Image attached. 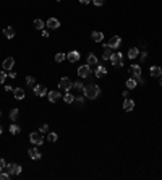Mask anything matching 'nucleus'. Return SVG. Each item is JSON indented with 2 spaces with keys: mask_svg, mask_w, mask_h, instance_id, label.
I'll return each mask as SVG.
<instances>
[{
  "mask_svg": "<svg viewBox=\"0 0 162 180\" xmlns=\"http://www.w3.org/2000/svg\"><path fill=\"white\" fill-rule=\"evenodd\" d=\"M13 94H15V99H25V89L23 88H16V89H13Z\"/></svg>",
  "mask_w": 162,
  "mask_h": 180,
  "instance_id": "obj_19",
  "label": "nucleus"
},
{
  "mask_svg": "<svg viewBox=\"0 0 162 180\" xmlns=\"http://www.w3.org/2000/svg\"><path fill=\"white\" fill-rule=\"evenodd\" d=\"M10 131H11V135H18V133H20V131H21V128H20V127H18V125H11V127H10Z\"/></svg>",
  "mask_w": 162,
  "mask_h": 180,
  "instance_id": "obj_30",
  "label": "nucleus"
},
{
  "mask_svg": "<svg viewBox=\"0 0 162 180\" xmlns=\"http://www.w3.org/2000/svg\"><path fill=\"white\" fill-rule=\"evenodd\" d=\"M138 55H139V49H138V47H133V49H130V50H128V57H130L131 60H133V59H136Z\"/></svg>",
  "mask_w": 162,
  "mask_h": 180,
  "instance_id": "obj_21",
  "label": "nucleus"
},
{
  "mask_svg": "<svg viewBox=\"0 0 162 180\" xmlns=\"http://www.w3.org/2000/svg\"><path fill=\"white\" fill-rule=\"evenodd\" d=\"M67 59H68V62H78L80 60V52L78 50H71V52L67 54Z\"/></svg>",
  "mask_w": 162,
  "mask_h": 180,
  "instance_id": "obj_13",
  "label": "nucleus"
},
{
  "mask_svg": "<svg viewBox=\"0 0 162 180\" xmlns=\"http://www.w3.org/2000/svg\"><path fill=\"white\" fill-rule=\"evenodd\" d=\"M42 36H44V37H49V32H47V31H44V29H42Z\"/></svg>",
  "mask_w": 162,
  "mask_h": 180,
  "instance_id": "obj_43",
  "label": "nucleus"
},
{
  "mask_svg": "<svg viewBox=\"0 0 162 180\" xmlns=\"http://www.w3.org/2000/svg\"><path fill=\"white\" fill-rule=\"evenodd\" d=\"M133 109H135V101H133V99L125 97V102H123V110H127V112H131Z\"/></svg>",
  "mask_w": 162,
  "mask_h": 180,
  "instance_id": "obj_11",
  "label": "nucleus"
},
{
  "mask_svg": "<svg viewBox=\"0 0 162 180\" xmlns=\"http://www.w3.org/2000/svg\"><path fill=\"white\" fill-rule=\"evenodd\" d=\"M0 135H2V127H0Z\"/></svg>",
  "mask_w": 162,
  "mask_h": 180,
  "instance_id": "obj_45",
  "label": "nucleus"
},
{
  "mask_svg": "<svg viewBox=\"0 0 162 180\" xmlns=\"http://www.w3.org/2000/svg\"><path fill=\"white\" fill-rule=\"evenodd\" d=\"M131 75H133V78H139L141 76V67L139 65H131Z\"/></svg>",
  "mask_w": 162,
  "mask_h": 180,
  "instance_id": "obj_18",
  "label": "nucleus"
},
{
  "mask_svg": "<svg viewBox=\"0 0 162 180\" xmlns=\"http://www.w3.org/2000/svg\"><path fill=\"white\" fill-rule=\"evenodd\" d=\"M8 76H10V78H16V71L10 70V71H8Z\"/></svg>",
  "mask_w": 162,
  "mask_h": 180,
  "instance_id": "obj_39",
  "label": "nucleus"
},
{
  "mask_svg": "<svg viewBox=\"0 0 162 180\" xmlns=\"http://www.w3.org/2000/svg\"><path fill=\"white\" fill-rule=\"evenodd\" d=\"M135 80H136V81L139 83V85H144V80H143L141 76H139V78H135Z\"/></svg>",
  "mask_w": 162,
  "mask_h": 180,
  "instance_id": "obj_41",
  "label": "nucleus"
},
{
  "mask_svg": "<svg viewBox=\"0 0 162 180\" xmlns=\"http://www.w3.org/2000/svg\"><path fill=\"white\" fill-rule=\"evenodd\" d=\"M4 36L7 39H13L15 37V29L11 28V26H7V28L4 29Z\"/></svg>",
  "mask_w": 162,
  "mask_h": 180,
  "instance_id": "obj_16",
  "label": "nucleus"
},
{
  "mask_svg": "<svg viewBox=\"0 0 162 180\" xmlns=\"http://www.w3.org/2000/svg\"><path fill=\"white\" fill-rule=\"evenodd\" d=\"M18 115H20V110H18V109H11V112H10V119L13 120V122L18 119Z\"/></svg>",
  "mask_w": 162,
  "mask_h": 180,
  "instance_id": "obj_27",
  "label": "nucleus"
},
{
  "mask_svg": "<svg viewBox=\"0 0 162 180\" xmlns=\"http://www.w3.org/2000/svg\"><path fill=\"white\" fill-rule=\"evenodd\" d=\"M88 65L91 67V65H97V57L94 55V54H89L88 55Z\"/></svg>",
  "mask_w": 162,
  "mask_h": 180,
  "instance_id": "obj_23",
  "label": "nucleus"
},
{
  "mask_svg": "<svg viewBox=\"0 0 162 180\" xmlns=\"http://www.w3.org/2000/svg\"><path fill=\"white\" fill-rule=\"evenodd\" d=\"M10 177H11V175L7 172V170H2V172H0V180H8Z\"/></svg>",
  "mask_w": 162,
  "mask_h": 180,
  "instance_id": "obj_31",
  "label": "nucleus"
},
{
  "mask_svg": "<svg viewBox=\"0 0 162 180\" xmlns=\"http://www.w3.org/2000/svg\"><path fill=\"white\" fill-rule=\"evenodd\" d=\"M91 2L96 5V7H101V5H104V2H106V0H91Z\"/></svg>",
  "mask_w": 162,
  "mask_h": 180,
  "instance_id": "obj_35",
  "label": "nucleus"
},
{
  "mask_svg": "<svg viewBox=\"0 0 162 180\" xmlns=\"http://www.w3.org/2000/svg\"><path fill=\"white\" fill-rule=\"evenodd\" d=\"M29 141L34 143L36 146H41L44 143V133H41V131H32V133L29 135Z\"/></svg>",
  "mask_w": 162,
  "mask_h": 180,
  "instance_id": "obj_2",
  "label": "nucleus"
},
{
  "mask_svg": "<svg viewBox=\"0 0 162 180\" xmlns=\"http://www.w3.org/2000/svg\"><path fill=\"white\" fill-rule=\"evenodd\" d=\"M34 94H36V96H39V97H44V96L47 94V89H46V86L36 85V86H34Z\"/></svg>",
  "mask_w": 162,
  "mask_h": 180,
  "instance_id": "obj_8",
  "label": "nucleus"
},
{
  "mask_svg": "<svg viewBox=\"0 0 162 180\" xmlns=\"http://www.w3.org/2000/svg\"><path fill=\"white\" fill-rule=\"evenodd\" d=\"M73 88L81 89V91H83V89H85V86H83V83H81V81H75V83H73Z\"/></svg>",
  "mask_w": 162,
  "mask_h": 180,
  "instance_id": "obj_33",
  "label": "nucleus"
},
{
  "mask_svg": "<svg viewBox=\"0 0 162 180\" xmlns=\"http://www.w3.org/2000/svg\"><path fill=\"white\" fill-rule=\"evenodd\" d=\"M58 88H60V91H70L71 88H73V83H71V80L70 78H62L58 81Z\"/></svg>",
  "mask_w": 162,
  "mask_h": 180,
  "instance_id": "obj_3",
  "label": "nucleus"
},
{
  "mask_svg": "<svg viewBox=\"0 0 162 180\" xmlns=\"http://www.w3.org/2000/svg\"><path fill=\"white\" fill-rule=\"evenodd\" d=\"M149 73H151V76L159 78V76H162V68H161V67H157V65H154V67H151Z\"/></svg>",
  "mask_w": 162,
  "mask_h": 180,
  "instance_id": "obj_14",
  "label": "nucleus"
},
{
  "mask_svg": "<svg viewBox=\"0 0 162 180\" xmlns=\"http://www.w3.org/2000/svg\"><path fill=\"white\" fill-rule=\"evenodd\" d=\"M85 96L88 99H96L99 94H101V88H99L97 85H88V86H85Z\"/></svg>",
  "mask_w": 162,
  "mask_h": 180,
  "instance_id": "obj_1",
  "label": "nucleus"
},
{
  "mask_svg": "<svg viewBox=\"0 0 162 180\" xmlns=\"http://www.w3.org/2000/svg\"><path fill=\"white\" fill-rule=\"evenodd\" d=\"M28 154H29V157L31 159H34V161H37V159H41V152H39V149L37 148H29L28 149Z\"/></svg>",
  "mask_w": 162,
  "mask_h": 180,
  "instance_id": "obj_12",
  "label": "nucleus"
},
{
  "mask_svg": "<svg viewBox=\"0 0 162 180\" xmlns=\"http://www.w3.org/2000/svg\"><path fill=\"white\" fill-rule=\"evenodd\" d=\"M63 101H65V102H67V104H71V102H73V101H75L73 94H70V92L67 91V94L63 96Z\"/></svg>",
  "mask_w": 162,
  "mask_h": 180,
  "instance_id": "obj_26",
  "label": "nucleus"
},
{
  "mask_svg": "<svg viewBox=\"0 0 162 180\" xmlns=\"http://www.w3.org/2000/svg\"><path fill=\"white\" fill-rule=\"evenodd\" d=\"M146 57H148V52H146V50L144 52H141V60H146Z\"/></svg>",
  "mask_w": 162,
  "mask_h": 180,
  "instance_id": "obj_40",
  "label": "nucleus"
},
{
  "mask_svg": "<svg viewBox=\"0 0 162 180\" xmlns=\"http://www.w3.org/2000/svg\"><path fill=\"white\" fill-rule=\"evenodd\" d=\"M80 2H81V4H83V5H88V4H91V0H80Z\"/></svg>",
  "mask_w": 162,
  "mask_h": 180,
  "instance_id": "obj_42",
  "label": "nucleus"
},
{
  "mask_svg": "<svg viewBox=\"0 0 162 180\" xmlns=\"http://www.w3.org/2000/svg\"><path fill=\"white\" fill-rule=\"evenodd\" d=\"M106 73H107V70H106V67H102V65H99V67L96 68V76L97 78H102Z\"/></svg>",
  "mask_w": 162,
  "mask_h": 180,
  "instance_id": "obj_20",
  "label": "nucleus"
},
{
  "mask_svg": "<svg viewBox=\"0 0 162 180\" xmlns=\"http://www.w3.org/2000/svg\"><path fill=\"white\" fill-rule=\"evenodd\" d=\"M7 80V71H0V85H4V81Z\"/></svg>",
  "mask_w": 162,
  "mask_h": 180,
  "instance_id": "obj_32",
  "label": "nucleus"
},
{
  "mask_svg": "<svg viewBox=\"0 0 162 180\" xmlns=\"http://www.w3.org/2000/svg\"><path fill=\"white\" fill-rule=\"evenodd\" d=\"M26 85L34 86V78H32V76H26Z\"/></svg>",
  "mask_w": 162,
  "mask_h": 180,
  "instance_id": "obj_34",
  "label": "nucleus"
},
{
  "mask_svg": "<svg viewBox=\"0 0 162 180\" xmlns=\"http://www.w3.org/2000/svg\"><path fill=\"white\" fill-rule=\"evenodd\" d=\"M159 85H162V76H159Z\"/></svg>",
  "mask_w": 162,
  "mask_h": 180,
  "instance_id": "obj_44",
  "label": "nucleus"
},
{
  "mask_svg": "<svg viewBox=\"0 0 162 180\" xmlns=\"http://www.w3.org/2000/svg\"><path fill=\"white\" fill-rule=\"evenodd\" d=\"M0 115H2V114H0Z\"/></svg>",
  "mask_w": 162,
  "mask_h": 180,
  "instance_id": "obj_46",
  "label": "nucleus"
},
{
  "mask_svg": "<svg viewBox=\"0 0 162 180\" xmlns=\"http://www.w3.org/2000/svg\"><path fill=\"white\" fill-rule=\"evenodd\" d=\"M4 170H7L10 175H18V174H21V166L20 164H7Z\"/></svg>",
  "mask_w": 162,
  "mask_h": 180,
  "instance_id": "obj_5",
  "label": "nucleus"
},
{
  "mask_svg": "<svg viewBox=\"0 0 162 180\" xmlns=\"http://www.w3.org/2000/svg\"><path fill=\"white\" fill-rule=\"evenodd\" d=\"M136 85H138V81L135 80V78H130V80H127V88H128V89H135V88H136Z\"/></svg>",
  "mask_w": 162,
  "mask_h": 180,
  "instance_id": "obj_24",
  "label": "nucleus"
},
{
  "mask_svg": "<svg viewBox=\"0 0 162 180\" xmlns=\"http://www.w3.org/2000/svg\"><path fill=\"white\" fill-rule=\"evenodd\" d=\"M91 36H92V39H94L96 42H101V41H102V39H104V34H102V32H101V31H94Z\"/></svg>",
  "mask_w": 162,
  "mask_h": 180,
  "instance_id": "obj_22",
  "label": "nucleus"
},
{
  "mask_svg": "<svg viewBox=\"0 0 162 180\" xmlns=\"http://www.w3.org/2000/svg\"><path fill=\"white\" fill-rule=\"evenodd\" d=\"M75 101H76L78 104H81V106L85 104V97H81V96H80V97H75Z\"/></svg>",
  "mask_w": 162,
  "mask_h": 180,
  "instance_id": "obj_37",
  "label": "nucleus"
},
{
  "mask_svg": "<svg viewBox=\"0 0 162 180\" xmlns=\"http://www.w3.org/2000/svg\"><path fill=\"white\" fill-rule=\"evenodd\" d=\"M34 28L36 29H44L46 28V23H44L42 20H34Z\"/></svg>",
  "mask_w": 162,
  "mask_h": 180,
  "instance_id": "obj_25",
  "label": "nucleus"
},
{
  "mask_svg": "<svg viewBox=\"0 0 162 180\" xmlns=\"http://www.w3.org/2000/svg\"><path fill=\"white\" fill-rule=\"evenodd\" d=\"M47 140H49L50 143H55L57 140H58V135H57V133H49V135H47Z\"/></svg>",
  "mask_w": 162,
  "mask_h": 180,
  "instance_id": "obj_29",
  "label": "nucleus"
},
{
  "mask_svg": "<svg viewBox=\"0 0 162 180\" xmlns=\"http://www.w3.org/2000/svg\"><path fill=\"white\" fill-rule=\"evenodd\" d=\"M46 26L50 28V29H57V28H60V21L57 20V18H49L47 23H46Z\"/></svg>",
  "mask_w": 162,
  "mask_h": 180,
  "instance_id": "obj_9",
  "label": "nucleus"
},
{
  "mask_svg": "<svg viewBox=\"0 0 162 180\" xmlns=\"http://www.w3.org/2000/svg\"><path fill=\"white\" fill-rule=\"evenodd\" d=\"M49 131V125H42L41 127V133H47Z\"/></svg>",
  "mask_w": 162,
  "mask_h": 180,
  "instance_id": "obj_38",
  "label": "nucleus"
},
{
  "mask_svg": "<svg viewBox=\"0 0 162 180\" xmlns=\"http://www.w3.org/2000/svg\"><path fill=\"white\" fill-rule=\"evenodd\" d=\"M13 65H15V59H13V57H8V59L4 60V70L5 71H10L11 68H13Z\"/></svg>",
  "mask_w": 162,
  "mask_h": 180,
  "instance_id": "obj_10",
  "label": "nucleus"
},
{
  "mask_svg": "<svg viewBox=\"0 0 162 180\" xmlns=\"http://www.w3.org/2000/svg\"><path fill=\"white\" fill-rule=\"evenodd\" d=\"M60 97H62L60 91H50L49 92V101H50V102H55V101H58Z\"/></svg>",
  "mask_w": 162,
  "mask_h": 180,
  "instance_id": "obj_17",
  "label": "nucleus"
},
{
  "mask_svg": "<svg viewBox=\"0 0 162 180\" xmlns=\"http://www.w3.org/2000/svg\"><path fill=\"white\" fill-rule=\"evenodd\" d=\"M112 49H110L107 44H104V54H102V59L104 60H110V57H112Z\"/></svg>",
  "mask_w": 162,
  "mask_h": 180,
  "instance_id": "obj_15",
  "label": "nucleus"
},
{
  "mask_svg": "<svg viewBox=\"0 0 162 180\" xmlns=\"http://www.w3.org/2000/svg\"><path fill=\"white\" fill-rule=\"evenodd\" d=\"M120 44H122V39H120V36H113L109 42H107V46H109L110 49H118Z\"/></svg>",
  "mask_w": 162,
  "mask_h": 180,
  "instance_id": "obj_7",
  "label": "nucleus"
},
{
  "mask_svg": "<svg viewBox=\"0 0 162 180\" xmlns=\"http://www.w3.org/2000/svg\"><path fill=\"white\" fill-rule=\"evenodd\" d=\"M110 62H112L113 67H122L123 65V55H122V52H113L112 57H110Z\"/></svg>",
  "mask_w": 162,
  "mask_h": 180,
  "instance_id": "obj_4",
  "label": "nucleus"
},
{
  "mask_svg": "<svg viewBox=\"0 0 162 180\" xmlns=\"http://www.w3.org/2000/svg\"><path fill=\"white\" fill-rule=\"evenodd\" d=\"M67 59V55H65V54H62V52H58V54H55V62H63V60Z\"/></svg>",
  "mask_w": 162,
  "mask_h": 180,
  "instance_id": "obj_28",
  "label": "nucleus"
},
{
  "mask_svg": "<svg viewBox=\"0 0 162 180\" xmlns=\"http://www.w3.org/2000/svg\"><path fill=\"white\" fill-rule=\"evenodd\" d=\"M89 75H91V67L89 65H81L78 68V76L80 78H88Z\"/></svg>",
  "mask_w": 162,
  "mask_h": 180,
  "instance_id": "obj_6",
  "label": "nucleus"
},
{
  "mask_svg": "<svg viewBox=\"0 0 162 180\" xmlns=\"http://www.w3.org/2000/svg\"><path fill=\"white\" fill-rule=\"evenodd\" d=\"M5 166H7V162H5V161H4L2 157H0V172H2V170L5 169Z\"/></svg>",
  "mask_w": 162,
  "mask_h": 180,
  "instance_id": "obj_36",
  "label": "nucleus"
}]
</instances>
